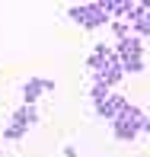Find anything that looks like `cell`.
<instances>
[{
	"label": "cell",
	"mask_w": 150,
	"mask_h": 157,
	"mask_svg": "<svg viewBox=\"0 0 150 157\" xmlns=\"http://www.w3.org/2000/svg\"><path fill=\"white\" fill-rule=\"evenodd\" d=\"M67 16L74 19L77 26H83V29H102L105 23H112V16L102 10V3H77V6H70L67 10Z\"/></svg>",
	"instance_id": "1"
},
{
	"label": "cell",
	"mask_w": 150,
	"mask_h": 157,
	"mask_svg": "<svg viewBox=\"0 0 150 157\" xmlns=\"http://www.w3.org/2000/svg\"><path fill=\"white\" fill-rule=\"evenodd\" d=\"M144 116H147L144 109H137V106L128 103V109L121 112L115 122H112V128H115V138H118V141H134V138L141 135V122H144Z\"/></svg>",
	"instance_id": "2"
},
{
	"label": "cell",
	"mask_w": 150,
	"mask_h": 157,
	"mask_svg": "<svg viewBox=\"0 0 150 157\" xmlns=\"http://www.w3.org/2000/svg\"><path fill=\"white\" fill-rule=\"evenodd\" d=\"M54 90V80H45V77H32V80L23 83V106H35L38 96L51 93Z\"/></svg>",
	"instance_id": "3"
},
{
	"label": "cell",
	"mask_w": 150,
	"mask_h": 157,
	"mask_svg": "<svg viewBox=\"0 0 150 157\" xmlns=\"http://www.w3.org/2000/svg\"><path fill=\"white\" fill-rule=\"evenodd\" d=\"M125 109H128V99L121 96V93H112L102 106H96V116H99V119H109V122H115Z\"/></svg>",
	"instance_id": "4"
},
{
	"label": "cell",
	"mask_w": 150,
	"mask_h": 157,
	"mask_svg": "<svg viewBox=\"0 0 150 157\" xmlns=\"http://www.w3.org/2000/svg\"><path fill=\"white\" fill-rule=\"evenodd\" d=\"M115 55H118L121 61H128V58H144V45H141L137 35H131V39H125V42H118V45H115Z\"/></svg>",
	"instance_id": "5"
},
{
	"label": "cell",
	"mask_w": 150,
	"mask_h": 157,
	"mask_svg": "<svg viewBox=\"0 0 150 157\" xmlns=\"http://www.w3.org/2000/svg\"><path fill=\"white\" fill-rule=\"evenodd\" d=\"M10 122H16V125H26V128H32L35 122H38V109L35 106H19L16 112H13V119Z\"/></svg>",
	"instance_id": "6"
},
{
	"label": "cell",
	"mask_w": 150,
	"mask_h": 157,
	"mask_svg": "<svg viewBox=\"0 0 150 157\" xmlns=\"http://www.w3.org/2000/svg\"><path fill=\"white\" fill-rule=\"evenodd\" d=\"M131 32L137 35V39H141V35H150V10H144V6H141V16L131 23Z\"/></svg>",
	"instance_id": "7"
},
{
	"label": "cell",
	"mask_w": 150,
	"mask_h": 157,
	"mask_svg": "<svg viewBox=\"0 0 150 157\" xmlns=\"http://www.w3.org/2000/svg\"><path fill=\"white\" fill-rule=\"evenodd\" d=\"M109 96H112V90L102 87V83H93V87H90V99H93V106H102Z\"/></svg>",
	"instance_id": "8"
},
{
	"label": "cell",
	"mask_w": 150,
	"mask_h": 157,
	"mask_svg": "<svg viewBox=\"0 0 150 157\" xmlns=\"http://www.w3.org/2000/svg\"><path fill=\"white\" fill-rule=\"evenodd\" d=\"M26 132H29L26 125H16V122H10V125H6V132H3V138H6V141H19Z\"/></svg>",
	"instance_id": "9"
},
{
	"label": "cell",
	"mask_w": 150,
	"mask_h": 157,
	"mask_svg": "<svg viewBox=\"0 0 150 157\" xmlns=\"http://www.w3.org/2000/svg\"><path fill=\"white\" fill-rule=\"evenodd\" d=\"M112 29H115V39H118V42H125V39H131V35H134V32H131V26H128L125 19H118Z\"/></svg>",
	"instance_id": "10"
},
{
	"label": "cell",
	"mask_w": 150,
	"mask_h": 157,
	"mask_svg": "<svg viewBox=\"0 0 150 157\" xmlns=\"http://www.w3.org/2000/svg\"><path fill=\"white\" fill-rule=\"evenodd\" d=\"M141 135H150V116H144V122H141Z\"/></svg>",
	"instance_id": "11"
},
{
	"label": "cell",
	"mask_w": 150,
	"mask_h": 157,
	"mask_svg": "<svg viewBox=\"0 0 150 157\" xmlns=\"http://www.w3.org/2000/svg\"><path fill=\"white\" fill-rule=\"evenodd\" d=\"M64 157H77V151H74V147L67 144V147H64Z\"/></svg>",
	"instance_id": "12"
},
{
	"label": "cell",
	"mask_w": 150,
	"mask_h": 157,
	"mask_svg": "<svg viewBox=\"0 0 150 157\" xmlns=\"http://www.w3.org/2000/svg\"><path fill=\"white\" fill-rule=\"evenodd\" d=\"M141 6H144V10H150V0H144V3H141Z\"/></svg>",
	"instance_id": "13"
}]
</instances>
